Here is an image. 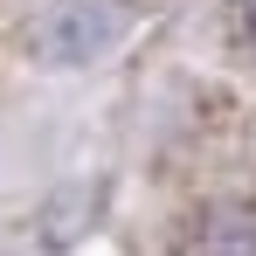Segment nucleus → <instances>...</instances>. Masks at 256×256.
Listing matches in <instances>:
<instances>
[{
	"label": "nucleus",
	"instance_id": "1",
	"mask_svg": "<svg viewBox=\"0 0 256 256\" xmlns=\"http://www.w3.org/2000/svg\"><path fill=\"white\" fill-rule=\"evenodd\" d=\"M118 42H125V7H111V0H62L35 28V56L56 70H84L97 56H111Z\"/></svg>",
	"mask_w": 256,
	"mask_h": 256
},
{
	"label": "nucleus",
	"instance_id": "2",
	"mask_svg": "<svg viewBox=\"0 0 256 256\" xmlns=\"http://www.w3.org/2000/svg\"><path fill=\"white\" fill-rule=\"evenodd\" d=\"M166 256H256V208L242 201H208L187 222H173Z\"/></svg>",
	"mask_w": 256,
	"mask_h": 256
},
{
	"label": "nucleus",
	"instance_id": "3",
	"mask_svg": "<svg viewBox=\"0 0 256 256\" xmlns=\"http://www.w3.org/2000/svg\"><path fill=\"white\" fill-rule=\"evenodd\" d=\"M222 28H228V42L242 48V56H256V0H228Z\"/></svg>",
	"mask_w": 256,
	"mask_h": 256
}]
</instances>
